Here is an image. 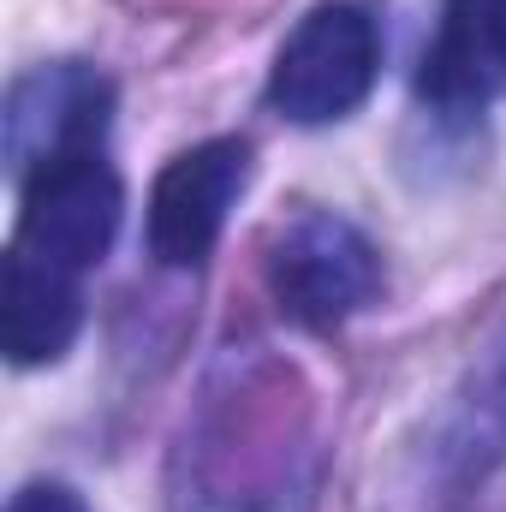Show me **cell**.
Listing matches in <instances>:
<instances>
[{
    "instance_id": "4",
    "label": "cell",
    "mask_w": 506,
    "mask_h": 512,
    "mask_svg": "<svg viewBox=\"0 0 506 512\" xmlns=\"http://www.w3.org/2000/svg\"><path fill=\"white\" fill-rule=\"evenodd\" d=\"M126 215V185L108 161V143L66 149L18 173V251L42 256L66 274H90L114 251Z\"/></svg>"
},
{
    "instance_id": "8",
    "label": "cell",
    "mask_w": 506,
    "mask_h": 512,
    "mask_svg": "<svg viewBox=\"0 0 506 512\" xmlns=\"http://www.w3.org/2000/svg\"><path fill=\"white\" fill-rule=\"evenodd\" d=\"M489 48H483V24H477V0H447L435 42L423 48V72H417V96L441 126H465L483 114L489 102Z\"/></svg>"
},
{
    "instance_id": "10",
    "label": "cell",
    "mask_w": 506,
    "mask_h": 512,
    "mask_svg": "<svg viewBox=\"0 0 506 512\" xmlns=\"http://www.w3.org/2000/svg\"><path fill=\"white\" fill-rule=\"evenodd\" d=\"M477 24H483V48H489V60L506 66V0H477Z\"/></svg>"
},
{
    "instance_id": "3",
    "label": "cell",
    "mask_w": 506,
    "mask_h": 512,
    "mask_svg": "<svg viewBox=\"0 0 506 512\" xmlns=\"http://www.w3.org/2000/svg\"><path fill=\"white\" fill-rule=\"evenodd\" d=\"M262 274H268V298L280 304V316L316 334L352 322L381 298V251L334 209L292 215L268 239Z\"/></svg>"
},
{
    "instance_id": "9",
    "label": "cell",
    "mask_w": 506,
    "mask_h": 512,
    "mask_svg": "<svg viewBox=\"0 0 506 512\" xmlns=\"http://www.w3.org/2000/svg\"><path fill=\"white\" fill-rule=\"evenodd\" d=\"M6 512H90V507H84V495H78L72 483H48V477H36V483H24V489L6 501Z\"/></svg>"
},
{
    "instance_id": "2",
    "label": "cell",
    "mask_w": 506,
    "mask_h": 512,
    "mask_svg": "<svg viewBox=\"0 0 506 512\" xmlns=\"http://www.w3.org/2000/svg\"><path fill=\"white\" fill-rule=\"evenodd\" d=\"M381 78V24L364 0L310 6L274 54L268 108L292 126L352 120Z\"/></svg>"
},
{
    "instance_id": "6",
    "label": "cell",
    "mask_w": 506,
    "mask_h": 512,
    "mask_svg": "<svg viewBox=\"0 0 506 512\" xmlns=\"http://www.w3.org/2000/svg\"><path fill=\"white\" fill-rule=\"evenodd\" d=\"M114 126V84L84 60L36 66L6 96V161L12 173H30L48 155L108 143Z\"/></svg>"
},
{
    "instance_id": "1",
    "label": "cell",
    "mask_w": 506,
    "mask_h": 512,
    "mask_svg": "<svg viewBox=\"0 0 506 512\" xmlns=\"http://www.w3.org/2000/svg\"><path fill=\"white\" fill-rule=\"evenodd\" d=\"M310 393L274 358L215 370L179 447V512H304L310 507Z\"/></svg>"
},
{
    "instance_id": "7",
    "label": "cell",
    "mask_w": 506,
    "mask_h": 512,
    "mask_svg": "<svg viewBox=\"0 0 506 512\" xmlns=\"http://www.w3.org/2000/svg\"><path fill=\"white\" fill-rule=\"evenodd\" d=\"M84 328V274H66L30 251H6L0 286V346L18 370L60 364Z\"/></svg>"
},
{
    "instance_id": "5",
    "label": "cell",
    "mask_w": 506,
    "mask_h": 512,
    "mask_svg": "<svg viewBox=\"0 0 506 512\" xmlns=\"http://www.w3.org/2000/svg\"><path fill=\"white\" fill-rule=\"evenodd\" d=\"M245 185H251V143L245 137H209V143L173 155L149 191V256L167 268L209 262Z\"/></svg>"
}]
</instances>
